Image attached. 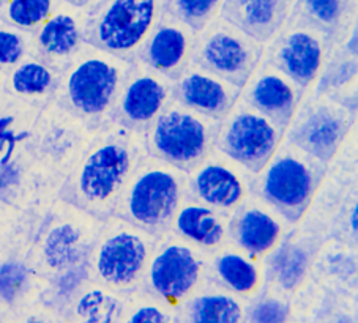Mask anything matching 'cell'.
Returning a JSON list of instances; mask_svg holds the SVG:
<instances>
[{"label":"cell","instance_id":"5b68a950","mask_svg":"<svg viewBox=\"0 0 358 323\" xmlns=\"http://www.w3.org/2000/svg\"><path fill=\"white\" fill-rule=\"evenodd\" d=\"M158 240L117 216L104 220L89 256L90 281L115 294L133 292L144 279Z\"/></svg>","mask_w":358,"mask_h":323},{"label":"cell","instance_id":"52a82bcc","mask_svg":"<svg viewBox=\"0 0 358 323\" xmlns=\"http://www.w3.org/2000/svg\"><path fill=\"white\" fill-rule=\"evenodd\" d=\"M220 127L221 120L174 99L144 133L147 155L191 172L215 150Z\"/></svg>","mask_w":358,"mask_h":323},{"label":"cell","instance_id":"ac0fdd59","mask_svg":"<svg viewBox=\"0 0 358 323\" xmlns=\"http://www.w3.org/2000/svg\"><path fill=\"white\" fill-rule=\"evenodd\" d=\"M349 129V120L338 104L316 103L297 114L287 129L289 142L322 163L331 159Z\"/></svg>","mask_w":358,"mask_h":323},{"label":"cell","instance_id":"cb8c5ba5","mask_svg":"<svg viewBox=\"0 0 358 323\" xmlns=\"http://www.w3.org/2000/svg\"><path fill=\"white\" fill-rule=\"evenodd\" d=\"M191 57L193 38L188 30L176 24H164L150 34L136 62L176 80L191 64Z\"/></svg>","mask_w":358,"mask_h":323},{"label":"cell","instance_id":"8fae6325","mask_svg":"<svg viewBox=\"0 0 358 323\" xmlns=\"http://www.w3.org/2000/svg\"><path fill=\"white\" fill-rule=\"evenodd\" d=\"M157 13V0H110L87 29V41L103 51L136 62L153 32Z\"/></svg>","mask_w":358,"mask_h":323},{"label":"cell","instance_id":"277c9868","mask_svg":"<svg viewBox=\"0 0 358 323\" xmlns=\"http://www.w3.org/2000/svg\"><path fill=\"white\" fill-rule=\"evenodd\" d=\"M187 188L188 172L147 155L136 166L114 216L162 238L171 232Z\"/></svg>","mask_w":358,"mask_h":323},{"label":"cell","instance_id":"836d02e7","mask_svg":"<svg viewBox=\"0 0 358 323\" xmlns=\"http://www.w3.org/2000/svg\"><path fill=\"white\" fill-rule=\"evenodd\" d=\"M220 0H177V10L189 22H202L210 17Z\"/></svg>","mask_w":358,"mask_h":323},{"label":"cell","instance_id":"7c38bea8","mask_svg":"<svg viewBox=\"0 0 358 323\" xmlns=\"http://www.w3.org/2000/svg\"><path fill=\"white\" fill-rule=\"evenodd\" d=\"M176 99V80L134 62L110 114V120L145 133Z\"/></svg>","mask_w":358,"mask_h":323},{"label":"cell","instance_id":"e0dca14e","mask_svg":"<svg viewBox=\"0 0 358 323\" xmlns=\"http://www.w3.org/2000/svg\"><path fill=\"white\" fill-rule=\"evenodd\" d=\"M287 221L261 197L251 194L231 215L229 243L257 259L281 245Z\"/></svg>","mask_w":358,"mask_h":323},{"label":"cell","instance_id":"8992f818","mask_svg":"<svg viewBox=\"0 0 358 323\" xmlns=\"http://www.w3.org/2000/svg\"><path fill=\"white\" fill-rule=\"evenodd\" d=\"M325 163L284 139L270 163L252 182V194L286 221H300L319 188Z\"/></svg>","mask_w":358,"mask_h":323},{"label":"cell","instance_id":"1f68e13d","mask_svg":"<svg viewBox=\"0 0 358 323\" xmlns=\"http://www.w3.org/2000/svg\"><path fill=\"white\" fill-rule=\"evenodd\" d=\"M238 5L243 26L257 36H267L276 24L280 0H240Z\"/></svg>","mask_w":358,"mask_h":323},{"label":"cell","instance_id":"9a60e30c","mask_svg":"<svg viewBox=\"0 0 358 323\" xmlns=\"http://www.w3.org/2000/svg\"><path fill=\"white\" fill-rule=\"evenodd\" d=\"M303 90L273 64H261L242 89L240 101L255 108L286 134L300 109Z\"/></svg>","mask_w":358,"mask_h":323},{"label":"cell","instance_id":"83f0119b","mask_svg":"<svg viewBox=\"0 0 358 323\" xmlns=\"http://www.w3.org/2000/svg\"><path fill=\"white\" fill-rule=\"evenodd\" d=\"M41 108L7 98L0 104V158L29 150Z\"/></svg>","mask_w":358,"mask_h":323},{"label":"cell","instance_id":"4fadbf2b","mask_svg":"<svg viewBox=\"0 0 358 323\" xmlns=\"http://www.w3.org/2000/svg\"><path fill=\"white\" fill-rule=\"evenodd\" d=\"M252 173L215 148L188 172L187 192L208 207L232 215L252 192Z\"/></svg>","mask_w":358,"mask_h":323},{"label":"cell","instance_id":"ffe728a7","mask_svg":"<svg viewBox=\"0 0 358 323\" xmlns=\"http://www.w3.org/2000/svg\"><path fill=\"white\" fill-rule=\"evenodd\" d=\"M87 43L83 17L71 8H59L35 30L34 55L62 73Z\"/></svg>","mask_w":358,"mask_h":323},{"label":"cell","instance_id":"74e56055","mask_svg":"<svg viewBox=\"0 0 358 323\" xmlns=\"http://www.w3.org/2000/svg\"><path fill=\"white\" fill-rule=\"evenodd\" d=\"M24 215H8L0 211V246H3L11 238L21 237Z\"/></svg>","mask_w":358,"mask_h":323},{"label":"cell","instance_id":"f35d334b","mask_svg":"<svg viewBox=\"0 0 358 323\" xmlns=\"http://www.w3.org/2000/svg\"><path fill=\"white\" fill-rule=\"evenodd\" d=\"M7 98V73L0 70V104Z\"/></svg>","mask_w":358,"mask_h":323},{"label":"cell","instance_id":"ab89813d","mask_svg":"<svg viewBox=\"0 0 358 323\" xmlns=\"http://www.w3.org/2000/svg\"><path fill=\"white\" fill-rule=\"evenodd\" d=\"M10 319H11V314L7 309L0 306V323H10Z\"/></svg>","mask_w":358,"mask_h":323},{"label":"cell","instance_id":"484cf974","mask_svg":"<svg viewBox=\"0 0 358 323\" xmlns=\"http://www.w3.org/2000/svg\"><path fill=\"white\" fill-rule=\"evenodd\" d=\"M182 304L189 323H242L245 317L240 296L227 292L210 278L203 279L199 289Z\"/></svg>","mask_w":358,"mask_h":323},{"label":"cell","instance_id":"d6a6232c","mask_svg":"<svg viewBox=\"0 0 358 323\" xmlns=\"http://www.w3.org/2000/svg\"><path fill=\"white\" fill-rule=\"evenodd\" d=\"M287 317V303L278 296L264 298L251 310V323H286Z\"/></svg>","mask_w":358,"mask_h":323},{"label":"cell","instance_id":"f1b7e54d","mask_svg":"<svg viewBox=\"0 0 358 323\" xmlns=\"http://www.w3.org/2000/svg\"><path fill=\"white\" fill-rule=\"evenodd\" d=\"M55 11V0H7L0 8L3 22L16 29L36 30Z\"/></svg>","mask_w":358,"mask_h":323},{"label":"cell","instance_id":"6da1fadb","mask_svg":"<svg viewBox=\"0 0 358 323\" xmlns=\"http://www.w3.org/2000/svg\"><path fill=\"white\" fill-rule=\"evenodd\" d=\"M145 157L144 133L108 120L95 129L66 173L60 199L101 221L113 218L136 166Z\"/></svg>","mask_w":358,"mask_h":323},{"label":"cell","instance_id":"4dcf8cb0","mask_svg":"<svg viewBox=\"0 0 358 323\" xmlns=\"http://www.w3.org/2000/svg\"><path fill=\"white\" fill-rule=\"evenodd\" d=\"M123 306L120 323H171L169 304L159 300L150 292L142 296L133 295Z\"/></svg>","mask_w":358,"mask_h":323},{"label":"cell","instance_id":"3957f363","mask_svg":"<svg viewBox=\"0 0 358 323\" xmlns=\"http://www.w3.org/2000/svg\"><path fill=\"white\" fill-rule=\"evenodd\" d=\"M133 64L87 43L60 73L54 99L98 128L110 120Z\"/></svg>","mask_w":358,"mask_h":323},{"label":"cell","instance_id":"d6986e66","mask_svg":"<svg viewBox=\"0 0 358 323\" xmlns=\"http://www.w3.org/2000/svg\"><path fill=\"white\" fill-rule=\"evenodd\" d=\"M240 95V87L196 64H189L176 79L177 101L217 120L236 108Z\"/></svg>","mask_w":358,"mask_h":323},{"label":"cell","instance_id":"2e32d148","mask_svg":"<svg viewBox=\"0 0 358 323\" xmlns=\"http://www.w3.org/2000/svg\"><path fill=\"white\" fill-rule=\"evenodd\" d=\"M45 282L30 256V240L15 237L0 246V306L13 315L41 303Z\"/></svg>","mask_w":358,"mask_h":323},{"label":"cell","instance_id":"e575fe53","mask_svg":"<svg viewBox=\"0 0 358 323\" xmlns=\"http://www.w3.org/2000/svg\"><path fill=\"white\" fill-rule=\"evenodd\" d=\"M10 323H62V320L55 310L38 303L11 315Z\"/></svg>","mask_w":358,"mask_h":323},{"label":"cell","instance_id":"8d00e7d4","mask_svg":"<svg viewBox=\"0 0 358 323\" xmlns=\"http://www.w3.org/2000/svg\"><path fill=\"white\" fill-rule=\"evenodd\" d=\"M306 7L320 22L331 24L339 16L341 3H339V0H306Z\"/></svg>","mask_w":358,"mask_h":323},{"label":"cell","instance_id":"d4e9b609","mask_svg":"<svg viewBox=\"0 0 358 323\" xmlns=\"http://www.w3.org/2000/svg\"><path fill=\"white\" fill-rule=\"evenodd\" d=\"M59 80V70L35 55H29L7 73V96L36 108H45L54 99Z\"/></svg>","mask_w":358,"mask_h":323},{"label":"cell","instance_id":"ba28073f","mask_svg":"<svg viewBox=\"0 0 358 323\" xmlns=\"http://www.w3.org/2000/svg\"><path fill=\"white\" fill-rule=\"evenodd\" d=\"M207 262L208 252L169 232L158 240L142 282L171 308L182 306L207 278Z\"/></svg>","mask_w":358,"mask_h":323},{"label":"cell","instance_id":"603a6c76","mask_svg":"<svg viewBox=\"0 0 358 323\" xmlns=\"http://www.w3.org/2000/svg\"><path fill=\"white\" fill-rule=\"evenodd\" d=\"M325 48L322 40L308 30H294L278 46L273 64L287 74L301 90L316 84L324 68Z\"/></svg>","mask_w":358,"mask_h":323},{"label":"cell","instance_id":"7402d4cb","mask_svg":"<svg viewBox=\"0 0 358 323\" xmlns=\"http://www.w3.org/2000/svg\"><path fill=\"white\" fill-rule=\"evenodd\" d=\"M262 259L231 243L208 254L207 278L237 296H251L264 282Z\"/></svg>","mask_w":358,"mask_h":323},{"label":"cell","instance_id":"f546056e","mask_svg":"<svg viewBox=\"0 0 358 323\" xmlns=\"http://www.w3.org/2000/svg\"><path fill=\"white\" fill-rule=\"evenodd\" d=\"M29 55H34V35L0 22V70L8 73Z\"/></svg>","mask_w":358,"mask_h":323},{"label":"cell","instance_id":"4316f807","mask_svg":"<svg viewBox=\"0 0 358 323\" xmlns=\"http://www.w3.org/2000/svg\"><path fill=\"white\" fill-rule=\"evenodd\" d=\"M125 295L87 282L60 314L62 323H120Z\"/></svg>","mask_w":358,"mask_h":323},{"label":"cell","instance_id":"5bb4252c","mask_svg":"<svg viewBox=\"0 0 358 323\" xmlns=\"http://www.w3.org/2000/svg\"><path fill=\"white\" fill-rule=\"evenodd\" d=\"M191 64L206 68L243 89L262 64V51L257 43L246 35L221 27L210 32L201 45H197Z\"/></svg>","mask_w":358,"mask_h":323},{"label":"cell","instance_id":"30bf717a","mask_svg":"<svg viewBox=\"0 0 358 323\" xmlns=\"http://www.w3.org/2000/svg\"><path fill=\"white\" fill-rule=\"evenodd\" d=\"M284 139L286 134L268 117L238 99L236 108L221 120L215 148L256 177Z\"/></svg>","mask_w":358,"mask_h":323},{"label":"cell","instance_id":"d590c367","mask_svg":"<svg viewBox=\"0 0 358 323\" xmlns=\"http://www.w3.org/2000/svg\"><path fill=\"white\" fill-rule=\"evenodd\" d=\"M306 265V259L300 250H292L284 257L281 264V279L284 285H292L300 281V276L303 275V268Z\"/></svg>","mask_w":358,"mask_h":323},{"label":"cell","instance_id":"7a4b0ae2","mask_svg":"<svg viewBox=\"0 0 358 323\" xmlns=\"http://www.w3.org/2000/svg\"><path fill=\"white\" fill-rule=\"evenodd\" d=\"M101 222L60 197L49 207L30 243V256L43 282L89 268V256Z\"/></svg>","mask_w":358,"mask_h":323},{"label":"cell","instance_id":"60d3db41","mask_svg":"<svg viewBox=\"0 0 358 323\" xmlns=\"http://www.w3.org/2000/svg\"><path fill=\"white\" fill-rule=\"evenodd\" d=\"M357 207H354V210H352V229H354V232H357Z\"/></svg>","mask_w":358,"mask_h":323},{"label":"cell","instance_id":"b9f144b4","mask_svg":"<svg viewBox=\"0 0 358 323\" xmlns=\"http://www.w3.org/2000/svg\"><path fill=\"white\" fill-rule=\"evenodd\" d=\"M75 2L81 3V5H89V3H95V2H98V0H75Z\"/></svg>","mask_w":358,"mask_h":323},{"label":"cell","instance_id":"9c48e42d","mask_svg":"<svg viewBox=\"0 0 358 323\" xmlns=\"http://www.w3.org/2000/svg\"><path fill=\"white\" fill-rule=\"evenodd\" d=\"M95 129L57 99H51L40 110L29 152L36 163L65 178Z\"/></svg>","mask_w":358,"mask_h":323},{"label":"cell","instance_id":"44dd1931","mask_svg":"<svg viewBox=\"0 0 358 323\" xmlns=\"http://www.w3.org/2000/svg\"><path fill=\"white\" fill-rule=\"evenodd\" d=\"M231 215L218 211L188 192L172 221L171 232L206 252H213L229 243Z\"/></svg>","mask_w":358,"mask_h":323}]
</instances>
